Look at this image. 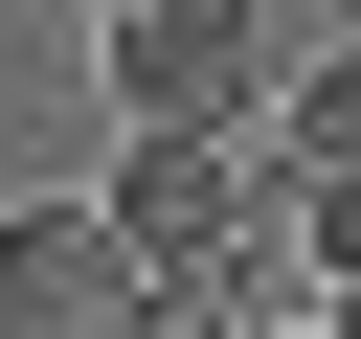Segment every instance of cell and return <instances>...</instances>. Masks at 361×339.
Instances as JSON below:
<instances>
[{
  "label": "cell",
  "mask_w": 361,
  "mask_h": 339,
  "mask_svg": "<svg viewBox=\"0 0 361 339\" xmlns=\"http://www.w3.org/2000/svg\"><path fill=\"white\" fill-rule=\"evenodd\" d=\"M113 226H135V271L180 294V271H226L271 203H248V158H226V136H113Z\"/></svg>",
  "instance_id": "obj_3"
},
{
  "label": "cell",
  "mask_w": 361,
  "mask_h": 339,
  "mask_svg": "<svg viewBox=\"0 0 361 339\" xmlns=\"http://www.w3.org/2000/svg\"><path fill=\"white\" fill-rule=\"evenodd\" d=\"M135 226L113 203H0V339H135Z\"/></svg>",
  "instance_id": "obj_2"
},
{
  "label": "cell",
  "mask_w": 361,
  "mask_h": 339,
  "mask_svg": "<svg viewBox=\"0 0 361 339\" xmlns=\"http://www.w3.org/2000/svg\"><path fill=\"white\" fill-rule=\"evenodd\" d=\"M293 249H316V294H361V181H293Z\"/></svg>",
  "instance_id": "obj_5"
},
{
  "label": "cell",
  "mask_w": 361,
  "mask_h": 339,
  "mask_svg": "<svg viewBox=\"0 0 361 339\" xmlns=\"http://www.w3.org/2000/svg\"><path fill=\"white\" fill-rule=\"evenodd\" d=\"M316 339H338V316H316Z\"/></svg>",
  "instance_id": "obj_7"
},
{
  "label": "cell",
  "mask_w": 361,
  "mask_h": 339,
  "mask_svg": "<svg viewBox=\"0 0 361 339\" xmlns=\"http://www.w3.org/2000/svg\"><path fill=\"white\" fill-rule=\"evenodd\" d=\"M338 339H361V294H338Z\"/></svg>",
  "instance_id": "obj_6"
},
{
  "label": "cell",
  "mask_w": 361,
  "mask_h": 339,
  "mask_svg": "<svg viewBox=\"0 0 361 339\" xmlns=\"http://www.w3.org/2000/svg\"><path fill=\"white\" fill-rule=\"evenodd\" d=\"M293 181H361V45L293 68Z\"/></svg>",
  "instance_id": "obj_4"
},
{
  "label": "cell",
  "mask_w": 361,
  "mask_h": 339,
  "mask_svg": "<svg viewBox=\"0 0 361 339\" xmlns=\"http://www.w3.org/2000/svg\"><path fill=\"white\" fill-rule=\"evenodd\" d=\"M113 136H248L271 113V0H90Z\"/></svg>",
  "instance_id": "obj_1"
}]
</instances>
